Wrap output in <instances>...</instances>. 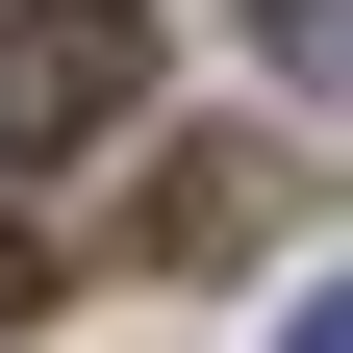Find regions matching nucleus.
Masks as SVG:
<instances>
[{
    "mask_svg": "<svg viewBox=\"0 0 353 353\" xmlns=\"http://www.w3.org/2000/svg\"><path fill=\"white\" fill-rule=\"evenodd\" d=\"M0 303H26V252H0Z\"/></svg>",
    "mask_w": 353,
    "mask_h": 353,
    "instance_id": "nucleus-3",
    "label": "nucleus"
},
{
    "mask_svg": "<svg viewBox=\"0 0 353 353\" xmlns=\"http://www.w3.org/2000/svg\"><path fill=\"white\" fill-rule=\"evenodd\" d=\"M126 76H152V26L126 0H0V176H51L126 126Z\"/></svg>",
    "mask_w": 353,
    "mask_h": 353,
    "instance_id": "nucleus-1",
    "label": "nucleus"
},
{
    "mask_svg": "<svg viewBox=\"0 0 353 353\" xmlns=\"http://www.w3.org/2000/svg\"><path fill=\"white\" fill-rule=\"evenodd\" d=\"M278 353H353V278H303V328H278Z\"/></svg>",
    "mask_w": 353,
    "mask_h": 353,
    "instance_id": "nucleus-2",
    "label": "nucleus"
}]
</instances>
